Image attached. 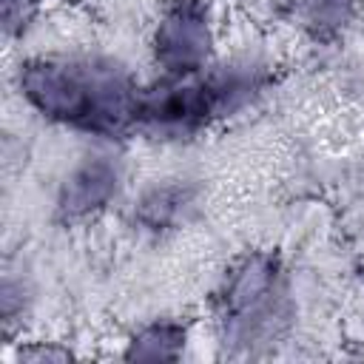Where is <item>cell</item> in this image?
Returning <instances> with one entry per match:
<instances>
[{
    "label": "cell",
    "instance_id": "8",
    "mask_svg": "<svg viewBox=\"0 0 364 364\" xmlns=\"http://www.w3.org/2000/svg\"><path fill=\"white\" fill-rule=\"evenodd\" d=\"M358 6L361 0H296V14L316 40H330L353 23Z\"/></svg>",
    "mask_w": 364,
    "mask_h": 364
},
{
    "label": "cell",
    "instance_id": "4",
    "mask_svg": "<svg viewBox=\"0 0 364 364\" xmlns=\"http://www.w3.org/2000/svg\"><path fill=\"white\" fill-rule=\"evenodd\" d=\"M154 60L162 77H188L210 65L213 23L202 0H171L151 37Z\"/></svg>",
    "mask_w": 364,
    "mask_h": 364
},
{
    "label": "cell",
    "instance_id": "7",
    "mask_svg": "<svg viewBox=\"0 0 364 364\" xmlns=\"http://www.w3.org/2000/svg\"><path fill=\"white\" fill-rule=\"evenodd\" d=\"M188 341V327L173 321V318H159L134 333L128 341L125 358H139V361H173L182 355Z\"/></svg>",
    "mask_w": 364,
    "mask_h": 364
},
{
    "label": "cell",
    "instance_id": "1",
    "mask_svg": "<svg viewBox=\"0 0 364 364\" xmlns=\"http://www.w3.org/2000/svg\"><path fill=\"white\" fill-rule=\"evenodd\" d=\"M20 97L48 122L97 139H119L136 128L139 85L108 57L43 54L17 71Z\"/></svg>",
    "mask_w": 364,
    "mask_h": 364
},
{
    "label": "cell",
    "instance_id": "6",
    "mask_svg": "<svg viewBox=\"0 0 364 364\" xmlns=\"http://www.w3.org/2000/svg\"><path fill=\"white\" fill-rule=\"evenodd\" d=\"M196 210V188L188 182H165L145 191L134 208V222L148 233H171Z\"/></svg>",
    "mask_w": 364,
    "mask_h": 364
},
{
    "label": "cell",
    "instance_id": "3",
    "mask_svg": "<svg viewBox=\"0 0 364 364\" xmlns=\"http://www.w3.org/2000/svg\"><path fill=\"white\" fill-rule=\"evenodd\" d=\"M216 321L222 341L245 353L284 333L290 321L287 276L273 253L250 250L228 267L216 293Z\"/></svg>",
    "mask_w": 364,
    "mask_h": 364
},
{
    "label": "cell",
    "instance_id": "2",
    "mask_svg": "<svg viewBox=\"0 0 364 364\" xmlns=\"http://www.w3.org/2000/svg\"><path fill=\"white\" fill-rule=\"evenodd\" d=\"M270 85V71L250 60L208 65L188 77H159L139 88L136 128L151 139H191L250 102Z\"/></svg>",
    "mask_w": 364,
    "mask_h": 364
},
{
    "label": "cell",
    "instance_id": "5",
    "mask_svg": "<svg viewBox=\"0 0 364 364\" xmlns=\"http://www.w3.org/2000/svg\"><path fill=\"white\" fill-rule=\"evenodd\" d=\"M122 188V165L111 154L85 156L60 185L57 216L63 222H85L102 213Z\"/></svg>",
    "mask_w": 364,
    "mask_h": 364
}]
</instances>
